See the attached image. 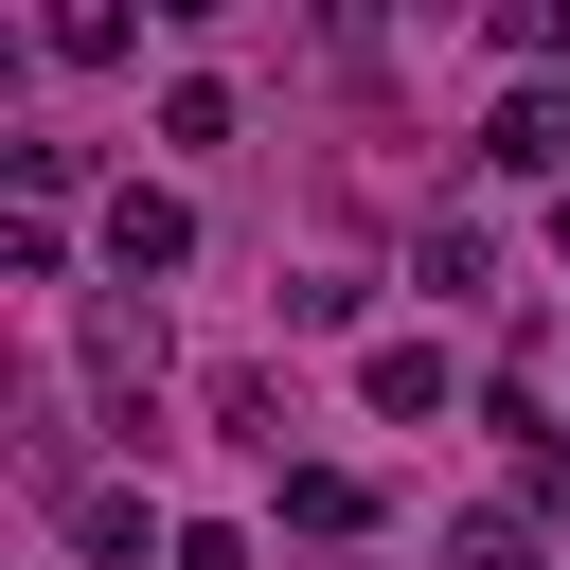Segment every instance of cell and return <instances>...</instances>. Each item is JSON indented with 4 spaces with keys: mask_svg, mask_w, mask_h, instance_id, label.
<instances>
[{
    "mask_svg": "<svg viewBox=\"0 0 570 570\" xmlns=\"http://www.w3.org/2000/svg\"><path fill=\"white\" fill-rule=\"evenodd\" d=\"M374 410H445V356L428 338H374Z\"/></svg>",
    "mask_w": 570,
    "mask_h": 570,
    "instance_id": "cell-4",
    "label": "cell"
},
{
    "mask_svg": "<svg viewBox=\"0 0 570 570\" xmlns=\"http://www.w3.org/2000/svg\"><path fill=\"white\" fill-rule=\"evenodd\" d=\"M71 534H89L107 570H142V499H125V481H89V499H71Z\"/></svg>",
    "mask_w": 570,
    "mask_h": 570,
    "instance_id": "cell-5",
    "label": "cell"
},
{
    "mask_svg": "<svg viewBox=\"0 0 570 570\" xmlns=\"http://www.w3.org/2000/svg\"><path fill=\"white\" fill-rule=\"evenodd\" d=\"M517 53H552V71H570V0H534V18H517Z\"/></svg>",
    "mask_w": 570,
    "mask_h": 570,
    "instance_id": "cell-6",
    "label": "cell"
},
{
    "mask_svg": "<svg viewBox=\"0 0 570 570\" xmlns=\"http://www.w3.org/2000/svg\"><path fill=\"white\" fill-rule=\"evenodd\" d=\"M481 160H499V178H552V160H570V107H499Z\"/></svg>",
    "mask_w": 570,
    "mask_h": 570,
    "instance_id": "cell-3",
    "label": "cell"
},
{
    "mask_svg": "<svg viewBox=\"0 0 570 570\" xmlns=\"http://www.w3.org/2000/svg\"><path fill=\"white\" fill-rule=\"evenodd\" d=\"M463 570H517V517H463Z\"/></svg>",
    "mask_w": 570,
    "mask_h": 570,
    "instance_id": "cell-7",
    "label": "cell"
},
{
    "mask_svg": "<svg viewBox=\"0 0 570 570\" xmlns=\"http://www.w3.org/2000/svg\"><path fill=\"white\" fill-rule=\"evenodd\" d=\"M356 517H374L356 463H285V534H356Z\"/></svg>",
    "mask_w": 570,
    "mask_h": 570,
    "instance_id": "cell-2",
    "label": "cell"
},
{
    "mask_svg": "<svg viewBox=\"0 0 570 570\" xmlns=\"http://www.w3.org/2000/svg\"><path fill=\"white\" fill-rule=\"evenodd\" d=\"M178 249H196V214H178V196H107V267H125V285H142V267H178Z\"/></svg>",
    "mask_w": 570,
    "mask_h": 570,
    "instance_id": "cell-1",
    "label": "cell"
}]
</instances>
